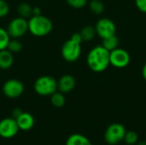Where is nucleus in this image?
I'll return each instance as SVG.
<instances>
[{
  "label": "nucleus",
  "instance_id": "obj_1",
  "mask_svg": "<svg viewBox=\"0 0 146 145\" xmlns=\"http://www.w3.org/2000/svg\"><path fill=\"white\" fill-rule=\"evenodd\" d=\"M86 62L92 71L95 73H102L110 65V51L103 45H97L88 52Z\"/></svg>",
  "mask_w": 146,
  "mask_h": 145
},
{
  "label": "nucleus",
  "instance_id": "obj_2",
  "mask_svg": "<svg viewBox=\"0 0 146 145\" xmlns=\"http://www.w3.org/2000/svg\"><path fill=\"white\" fill-rule=\"evenodd\" d=\"M27 21L28 31L35 37H44L48 35L53 28V23L50 19L43 15H33Z\"/></svg>",
  "mask_w": 146,
  "mask_h": 145
},
{
  "label": "nucleus",
  "instance_id": "obj_3",
  "mask_svg": "<svg viewBox=\"0 0 146 145\" xmlns=\"http://www.w3.org/2000/svg\"><path fill=\"white\" fill-rule=\"evenodd\" d=\"M33 89L39 96H50L57 91V80L50 75L40 76L35 80Z\"/></svg>",
  "mask_w": 146,
  "mask_h": 145
},
{
  "label": "nucleus",
  "instance_id": "obj_4",
  "mask_svg": "<svg viewBox=\"0 0 146 145\" xmlns=\"http://www.w3.org/2000/svg\"><path fill=\"white\" fill-rule=\"evenodd\" d=\"M126 127L120 123L110 124L104 132V140L110 145H116L124 140Z\"/></svg>",
  "mask_w": 146,
  "mask_h": 145
},
{
  "label": "nucleus",
  "instance_id": "obj_5",
  "mask_svg": "<svg viewBox=\"0 0 146 145\" xmlns=\"http://www.w3.org/2000/svg\"><path fill=\"white\" fill-rule=\"evenodd\" d=\"M61 53L62 58L66 62H74L80 58L81 55V44L69 38L63 43Z\"/></svg>",
  "mask_w": 146,
  "mask_h": 145
},
{
  "label": "nucleus",
  "instance_id": "obj_6",
  "mask_svg": "<svg viewBox=\"0 0 146 145\" xmlns=\"http://www.w3.org/2000/svg\"><path fill=\"white\" fill-rule=\"evenodd\" d=\"M7 32L11 38H20L28 31V21L21 16L12 19L7 26Z\"/></svg>",
  "mask_w": 146,
  "mask_h": 145
},
{
  "label": "nucleus",
  "instance_id": "obj_7",
  "mask_svg": "<svg viewBox=\"0 0 146 145\" xmlns=\"http://www.w3.org/2000/svg\"><path fill=\"white\" fill-rule=\"evenodd\" d=\"M131 57L129 53L122 49L116 48L110 52V65L116 68H124L130 63Z\"/></svg>",
  "mask_w": 146,
  "mask_h": 145
},
{
  "label": "nucleus",
  "instance_id": "obj_8",
  "mask_svg": "<svg viewBox=\"0 0 146 145\" xmlns=\"http://www.w3.org/2000/svg\"><path fill=\"white\" fill-rule=\"evenodd\" d=\"M23 83L16 79H10L4 82L3 85V93L8 98H17L24 92Z\"/></svg>",
  "mask_w": 146,
  "mask_h": 145
},
{
  "label": "nucleus",
  "instance_id": "obj_9",
  "mask_svg": "<svg viewBox=\"0 0 146 145\" xmlns=\"http://www.w3.org/2000/svg\"><path fill=\"white\" fill-rule=\"evenodd\" d=\"M95 30L97 35L104 39L115 35L116 32V26L112 20L104 17L99 19L97 21L95 25Z\"/></svg>",
  "mask_w": 146,
  "mask_h": 145
},
{
  "label": "nucleus",
  "instance_id": "obj_10",
  "mask_svg": "<svg viewBox=\"0 0 146 145\" xmlns=\"http://www.w3.org/2000/svg\"><path fill=\"white\" fill-rule=\"evenodd\" d=\"M20 131L16 120L13 117H7L0 121V137L3 138H12Z\"/></svg>",
  "mask_w": 146,
  "mask_h": 145
},
{
  "label": "nucleus",
  "instance_id": "obj_11",
  "mask_svg": "<svg viewBox=\"0 0 146 145\" xmlns=\"http://www.w3.org/2000/svg\"><path fill=\"white\" fill-rule=\"evenodd\" d=\"M76 85L74 77L71 74L62 75L57 81V91L62 93H68L72 91Z\"/></svg>",
  "mask_w": 146,
  "mask_h": 145
},
{
  "label": "nucleus",
  "instance_id": "obj_12",
  "mask_svg": "<svg viewBox=\"0 0 146 145\" xmlns=\"http://www.w3.org/2000/svg\"><path fill=\"white\" fill-rule=\"evenodd\" d=\"M15 120L19 126V129L21 131L31 130L35 123L34 117L30 113L27 112H22Z\"/></svg>",
  "mask_w": 146,
  "mask_h": 145
},
{
  "label": "nucleus",
  "instance_id": "obj_13",
  "mask_svg": "<svg viewBox=\"0 0 146 145\" xmlns=\"http://www.w3.org/2000/svg\"><path fill=\"white\" fill-rule=\"evenodd\" d=\"M13 63H14L13 53L7 49L0 50V68L3 70L9 69L12 67Z\"/></svg>",
  "mask_w": 146,
  "mask_h": 145
},
{
  "label": "nucleus",
  "instance_id": "obj_14",
  "mask_svg": "<svg viewBox=\"0 0 146 145\" xmlns=\"http://www.w3.org/2000/svg\"><path fill=\"white\" fill-rule=\"evenodd\" d=\"M66 145H92V144L86 136L80 133H74L68 138Z\"/></svg>",
  "mask_w": 146,
  "mask_h": 145
},
{
  "label": "nucleus",
  "instance_id": "obj_15",
  "mask_svg": "<svg viewBox=\"0 0 146 145\" xmlns=\"http://www.w3.org/2000/svg\"><path fill=\"white\" fill-rule=\"evenodd\" d=\"M102 45L106 50H108L110 52V51L114 50L115 49L118 48V45H119V38H118V37L115 34L113 35V36L108 37V38L103 39Z\"/></svg>",
  "mask_w": 146,
  "mask_h": 145
},
{
  "label": "nucleus",
  "instance_id": "obj_16",
  "mask_svg": "<svg viewBox=\"0 0 146 145\" xmlns=\"http://www.w3.org/2000/svg\"><path fill=\"white\" fill-rule=\"evenodd\" d=\"M17 13L19 16L25 18V19H27V18L29 19L30 17L33 16V7L27 3H22L18 5Z\"/></svg>",
  "mask_w": 146,
  "mask_h": 145
},
{
  "label": "nucleus",
  "instance_id": "obj_17",
  "mask_svg": "<svg viewBox=\"0 0 146 145\" xmlns=\"http://www.w3.org/2000/svg\"><path fill=\"white\" fill-rule=\"evenodd\" d=\"M80 33L81 35L83 41H86V42L92 40L94 37L97 35L95 26H85L84 27H82Z\"/></svg>",
  "mask_w": 146,
  "mask_h": 145
},
{
  "label": "nucleus",
  "instance_id": "obj_18",
  "mask_svg": "<svg viewBox=\"0 0 146 145\" xmlns=\"http://www.w3.org/2000/svg\"><path fill=\"white\" fill-rule=\"evenodd\" d=\"M50 102H51V104L54 107L62 108V107L64 106L66 99H65V97H64L63 93L56 91L52 95H50Z\"/></svg>",
  "mask_w": 146,
  "mask_h": 145
},
{
  "label": "nucleus",
  "instance_id": "obj_19",
  "mask_svg": "<svg viewBox=\"0 0 146 145\" xmlns=\"http://www.w3.org/2000/svg\"><path fill=\"white\" fill-rule=\"evenodd\" d=\"M90 10L95 15H101L104 11V4L100 0H91L89 3Z\"/></svg>",
  "mask_w": 146,
  "mask_h": 145
},
{
  "label": "nucleus",
  "instance_id": "obj_20",
  "mask_svg": "<svg viewBox=\"0 0 146 145\" xmlns=\"http://www.w3.org/2000/svg\"><path fill=\"white\" fill-rule=\"evenodd\" d=\"M10 38H11L9 35L7 30L3 27H0V50L7 49Z\"/></svg>",
  "mask_w": 146,
  "mask_h": 145
},
{
  "label": "nucleus",
  "instance_id": "obj_21",
  "mask_svg": "<svg viewBox=\"0 0 146 145\" xmlns=\"http://www.w3.org/2000/svg\"><path fill=\"white\" fill-rule=\"evenodd\" d=\"M123 141H125L127 144L135 145L139 141V135L134 131H128L126 132Z\"/></svg>",
  "mask_w": 146,
  "mask_h": 145
},
{
  "label": "nucleus",
  "instance_id": "obj_22",
  "mask_svg": "<svg viewBox=\"0 0 146 145\" xmlns=\"http://www.w3.org/2000/svg\"><path fill=\"white\" fill-rule=\"evenodd\" d=\"M22 44L18 40V38H10L9 44L7 46V50H9L12 53H18L21 50Z\"/></svg>",
  "mask_w": 146,
  "mask_h": 145
},
{
  "label": "nucleus",
  "instance_id": "obj_23",
  "mask_svg": "<svg viewBox=\"0 0 146 145\" xmlns=\"http://www.w3.org/2000/svg\"><path fill=\"white\" fill-rule=\"evenodd\" d=\"M66 1L70 7L74 9H82L87 3V0H66Z\"/></svg>",
  "mask_w": 146,
  "mask_h": 145
},
{
  "label": "nucleus",
  "instance_id": "obj_24",
  "mask_svg": "<svg viewBox=\"0 0 146 145\" xmlns=\"http://www.w3.org/2000/svg\"><path fill=\"white\" fill-rule=\"evenodd\" d=\"M9 11V6L5 0H0V18L5 17Z\"/></svg>",
  "mask_w": 146,
  "mask_h": 145
},
{
  "label": "nucleus",
  "instance_id": "obj_25",
  "mask_svg": "<svg viewBox=\"0 0 146 145\" xmlns=\"http://www.w3.org/2000/svg\"><path fill=\"white\" fill-rule=\"evenodd\" d=\"M135 4L139 11L146 13V0H135Z\"/></svg>",
  "mask_w": 146,
  "mask_h": 145
},
{
  "label": "nucleus",
  "instance_id": "obj_26",
  "mask_svg": "<svg viewBox=\"0 0 146 145\" xmlns=\"http://www.w3.org/2000/svg\"><path fill=\"white\" fill-rule=\"evenodd\" d=\"M72 40H74V41H75V42H77V43H80V44H81L82 42H83V39H82V38H81V35H80V32H75V33H74L72 36H71V38H70Z\"/></svg>",
  "mask_w": 146,
  "mask_h": 145
},
{
  "label": "nucleus",
  "instance_id": "obj_27",
  "mask_svg": "<svg viewBox=\"0 0 146 145\" xmlns=\"http://www.w3.org/2000/svg\"><path fill=\"white\" fill-rule=\"evenodd\" d=\"M23 111L21 109H19V108H16V109H13V111H12V117L13 118H15V119H16L21 113H22Z\"/></svg>",
  "mask_w": 146,
  "mask_h": 145
},
{
  "label": "nucleus",
  "instance_id": "obj_28",
  "mask_svg": "<svg viewBox=\"0 0 146 145\" xmlns=\"http://www.w3.org/2000/svg\"><path fill=\"white\" fill-rule=\"evenodd\" d=\"M41 14V9L38 7H33V15H39Z\"/></svg>",
  "mask_w": 146,
  "mask_h": 145
},
{
  "label": "nucleus",
  "instance_id": "obj_29",
  "mask_svg": "<svg viewBox=\"0 0 146 145\" xmlns=\"http://www.w3.org/2000/svg\"><path fill=\"white\" fill-rule=\"evenodd\" d=\"M142 76L144 78V79L146 81V62L145 63L143 68H142Z\"/></svg>",
  "mask_w": 146,
  "mask_h": 145
},
{
  "label": "nucleus",
  "instance_id": "obj_30",
  "mask_svg": "<svg viewBox=\"0 0 146 145\" xmlns=\"http://www.w3.org/2000/svg\"><path fill=\"white\" fill-rule=\"evenodd\" d=\"M135 145H146V140H141V141H138V143Z\"/></svg>",
  "mask_w": 146,
  "mask_h": 145
}]
</instances>
